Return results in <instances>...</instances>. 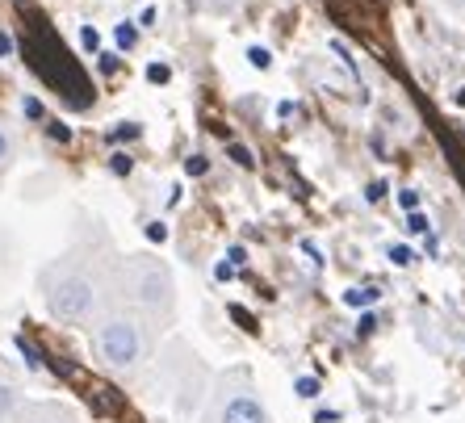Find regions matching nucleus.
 I'll return each mask as SVG.
<instances>
[{
    "instance_id": "0eeeda50",
    "label": "nucleus",
    "mask_w": 465,
    "mask_h": 423,
    "mask_svg": "<svg viewBox=\"0 0 465 423\" xmlns=\"http://www.w3.org/2000/svg\"><path fill=\"white\" fill-rule=\"evenodd\" d=\"M407 227H411L415 235H428V218H423L420 210H407Z\"/></svg>"
},
{
    "instance_id": "2eb2a0df",
    "label": "nucleus",
    "mask_w": 465,
    "mask_h": 423,
    "mask_svg": "<svg viewBox=\"0 0 465 423\" xmlns=\"http://www.w3.org/2000/svg\"><path fill=\"white\" fill-rule=\"evenodd\" d=\"M9 155H13V143H9V134L0 131V168H5V163H9Z\"/></svg>"
},
{
    "instance_id": "7ed1b4c3",
    "label": "nucleus",
    "mask_w": 465,
    "mask_h": 423,
    "mask_svg": "<svg viewBox=\"0 0 465 423\" xmlns=\"http://www.w3.org/2000/svg\"><path fill=\"white\" fill-rule=\"evenodd\" d=\"M118 298L160 331L173 319V306H176L168 264L155 261V256H126L118 269Z\"/></svg>"
},
{
    "instance_id": "aec40b11",
    "label": "nucleus",
    "mask_w": 465,
    "mask_h": 423,
    "mask_svg": "<svg viewBox=\"0 0 465 423\" xmlns=\"http://www.w3.org/2000/svg\"><path fill=\"white\" fill-rule=\"evenodd\" d=\"M184 168H189V172H193V176H202V172H206V160L197 155V160H189V163H184Z\"/></svg>"
},
{
    "instance_id": "9d476101",
    "label": "nucleus",
    "mask_w": 465,
    "mask_h": 423,
    "mask_svg": "<svg viewBox=\"0 0 465 423\" xmlns=\"http://www.w3.org/2000/svg\"><path fill=\"white\" fill-rule=\"evenodd\" d=\"M369 298H378V290H357V293H344V302H348V306H361V302H369Z\"/></svg>"
},
{
    "instance_id": "4468645a",
    "label": "nucleus",
    "mask_w": 465,
    "mask_h": 423,
    "mask_svg": "<svg viewBox=\"0 0 465 423\" xmlns=\"http://www.w3.org/2000/svg\"><path fill=\"white\" fill-rule=\"evenodd\" d=\"M248 59H252V64H256V67H269V51H264V46H252V51H248Z\"/></svg>"
},
{
    "instance_id": "1a4fd4ad",
    "label": "nucleus",
    "mask_w": 465,
    "mask_h": 423,
    "mask_svg": "<svg viewBox=\"0 0 465 423\" xmlns=\"http://www.w3.org/2000/svg\"><path fill=\"white\" fill-rule=\"evenodd\" d=\"M399 206L402 210H420V193H415V189H402V193H399Z\"/></svg>"
},
{
    "instance_id": "f8f14e48",
    "label": "nucleus",
    "mask_w": 465,
    "mask_h": 423,
    "mask_svg": "<svg viewBox=\"0 0 465 423\" xmlns=\"http://www.w3.org/2000/svg\"><path fill=\"white\" fill-rule=\"evenodd\" d=\"M118 46H134V25H118Z\"/></svg>"
},
{
    "instance_id": "6ab92c4d",
    "label": "nucleus",
    "mask_w": 465,
    "mask_h": 423,
    "mask_svg": "<svg viewBox=\"0 0 465 423\" xmlns=\"http://www.w3.org/2000/svg\"><path fill=\"white\" fill-rule=\"evenodd\" d=\"M25 113H30V118H43V105H38V101H34V97H25Z\"/></svg>"
},
{
    "instance_id": "393cba45",
    "label": "nucleus",
    "mask_w": 465,
    "mask_h": 423,
    "mask_svg": "<svg viewBox=\"0 0 465 423\" xmlns=\"http://www.w3.org/2000/svg\"><path fill=\"white\" fill-rule=\"evenodd\" d=\"M457 101H461V105H465V88H461V93H457Z\"/></svg>"
},
{
    "instance_id": "39448f33",
    "label": "nucleus",
    "mask_w": 465,
    "mask_h": 423,
    "mask_svg": "<svg viewBox=\"0 0 465 423\" xmlns=\"http://www.w3.org/2000/svg\"><path fill=\"white\" fill-rule=\"evenodd\" d=\"M0 423H80V415L72 407H59V402H22Z\"/></svg>"
},
{
    "instance_id": "5701e85b",
    "label": "nucleus",
    "mask_w": 465,
    "mask_h": 423,
    "mask_svg": "<svg viewBox=\"0 0 465 423\" xmlns=\"http://www.w3.org/2000/svg\"><path fill=\"white\" fill-rule=\"evenodd\" d=\"M381 197H386V185H381V181L378 185H369V202H381Z\"/></svg>"
},
{
    "instance_id": "b1692460",
    "label": "nucleus",
    "mask_w": 465,
    "mask_h": 423,
    "mask_svg": "<svg viewBox=\"0 0 465 423\" xmlns=\"http://www.w3.org/2000/svg\"><path fill=\"white\" fill-rule=\"evenodd\" d=\"M298 394H302V398H311V394H319V386H314V381H302V386H298Z\"/></svg>"
},
{
    "instance_id": "423d86ee",
    "label": "nucleus",
    "mask_w": 465,
    "mask_h": 423,
    "mask_svg": "<svg viewBox=\"0 0 465 423\" xmlns=\"http://www.w3.org/2000/svg\"><path fill=\"white\" fill-rule=\"evenodd\" d=\"M17 407H22V390H17V381L0 378V419H5V415H13Z\"/></svg>"
},
{
    "instance_id": "412c9836",
    "label": "nucleus",
    "mask_w": 465,
    "mask_h": 423,
    "mask_svg": "<svg viewBox=\"0 0 465 423\" xmlns=\"http://www.w3.org/2000/svg\"><path fill=\"white\" fill-rule=\"evenodd\" d=\"M9 54H13V38L9 34H0V59H9Z\"/></svg>"
},
{
    "instance_id": "20e7f679",
    "label": "nucleus",
    "mask_w": 465,
    "mask_h": 423,
    "mask_svg": "<svg viewBox=\"0 0 465 423\" xmlns=\"http://www.w3.org/2000/svg\"><path fill=\"white\" fill-rule=\"evenodd\" d=\"M202 423H269V411L248 369H227L210 381Z\"/></svg>"
},
{
    "instance_id": "9b49d317",
    "label": "nucleus",
    "mask_w": 465,
    "mask_h": 423,
    "mask_svg": "<svg viewBox=\"0 0 465 423\" xmlns=\"http://www.w3.org/2000/svg\"><path fill=\"white\" fill-rule=\"evenodd\" d=\"M231 160H235L239 168H252V152H248V147H231Z\"/></svg>"
},
{
    "instance_id": "f03ea898",
    "label": "nucleus",
    "mask_w": 465,
    "mask_h": 423,
    "mask_svg": "<svg viewBox=\"0 0 465 423\" xmlns=\"http://www.w3.org/2000/svg\"><path fill=\"white\" fill-rule=\"evenodd\" d=\"M43 298L46 310H51L59 323L84 327L101 315L105 306V281H101L97 269H88V261L80 256H67V261L51 264L43 272Z\"/></svg>"
},
{
    "instance_id": "f3484780",
    "label": "nucleus",
    "mask_w": 465,
    "mask_h": 423,
    "mask_svg": "<svg viewBox=\"0 0 465 423\" xmlns=\"http://www.w3.org/2000/svg\"><path fill=\"white\" fill-rule=\"evenodd\" d=\"M80 43H84L88 51H97V43H101V38H97V30H80Z\"/></svg>"
},
{
    "instance_id": "4be33fe9",
    "label": "nucleus",
    "mask_w": 465,
    "mask_h": 423,
    "mask_svg": "<svg viewBox=\"0 0 465 423\" xmlns=\"http://www.w3.org/2000/svg\"><path fill=\"white\" fill-rule=\"evenodd\" d=\"M114 172H130V160H126V155H114Z\"/></svg>"
},
{
    "instance_id": "f257e3e1",
    "label": "nucleus",
    "mask_w": 465,
    "mask_h": 423,
    "mask_svg": "<svg viewBox=\"0 0 465 423\" xmlns=\"http://www.w3.org/2000/svg\"><path fill=\"white\" fill-rule=\"evenodd\" d=\"M93 323H97L93 327V352H97V360L109 373H134L143 360L152 357L155 327L139 310H130L118 293L101 306V315Z\"/></svg>"
},
{
    "instance_id": "dca6fc26",
    "label": "nucleus",
    "mask_w": 465,
    "mask_h": 423,
    "mask_svg": "<svg viewBox=\"0 0 465 423\" xmlns=\"http://www.w3.org/2000/svg\"><path fill=\"white\" fill-rule=\"evenodd\" d=\"M147 80H155V84H163V80H168V67H163V64H152V67H147Z\"/></svg>"
},
{
    "instance_id": "ddd939ff",
    "label": "nucleus",
    "mask_w": 465,
    "mask_h": 423,
    "mask_svg": "<svg viewBox=\"0 0 465 423\" xmlns=\"http://www.w3.org/2000/svg\"><path fill=\"white\" fill-rule=\"evenodd\" d=\"M147 239L163 243V239H168V227H163V222H147Z\"/></svg>"
},
{
    "instance_id": "6e6552de",
    "label": "nucleus",
    "mask_w": 465,
    "mask_h": 423,
    "mask_svg": "<svg viewBox=\"0 0 465 423\" xmlns=\"http://www.w3.org/2000/svg\"><path fill=\"white\" fill-rule=\"evenodd\" d=\"M390 261H394V264H411V261H415V251H411V248H402V243H394V248H390Z\"/></svg>"
},
{
    "instance_id": "a211bd4d",
    "label": "nucleus",
    "mask_w": 465,
    "mask_h": 423,
    "mask_svg": "<svg viewBox=\"0 0 465 423\" xmlns=\"http://www.w3.org/2000/svg\"><path fill=\"white\" fill-rule=\"evenodd\" d=\"M302 256H306V264H311V269H319V248H311V243H302Z\"/></svg>"
}]
</instances>
